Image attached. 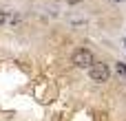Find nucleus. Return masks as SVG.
Wrapping results in <instances>:
<instances>
[{
    "label": "nucleus",
    "mask_w": 126,
    "mask_h": 121,
    "mask_svg": "<svg viewBox=\"0 0 126 121\" xmlns=\"http://www.w3.org/2000/svg\"><path fill=\"white\" fill-rule=\"evenodd\" d=\"M89 77H91L93 82H97V84H104V82H109V77H111V68H109L106 64H102V62H95V64L89 68Z\"/></svg>",
    "instance_id": "1"
},
{
    "label": "nucleus",
    "mask_w": 126,
    "mask_h": 121,
    "mask_svg": "<svg viewBox=\"0 0 126 121\" xmlns=\"http://www.w3.org/2000/svg\"><path fill=\"white\" fill-rule=\"evenodd\" d=\"M73 64L80 66V68H91V66L95 64L93 53H91L89 48H78V51L73 53Z\"/></svg>",
    "instance_id": "2"
},
{
    "label": "nucleus",
    "mask_w": 126,
    "mask_h": 121,
    "mask_svg": "<svg viewBox=\"0 0 126 121\" xmlns=\"http://www.w3.org/2000/svg\"><path fill=\"white\" fill-rule=\"evenodd\" d=\"M115 71H117V73H120V75H122V77L126 79V64H122V62H117V64H115Z\"/></svg>",
    "instance_id": "3"
},
{
    "label": "nucleus",
    "mask_w": 126,
    "mask_h": 121,
    "mask_svg": "<svg viewBox=\"0 0 126 121\" xmlns=\"http://www.w3.org/2000/svg\"><path fill=\"white\" fill-rule=\"evenodd\" d=\"M4 22H7V13H4V11H2V9H0V26H2V24H4Z\"/></svg>",
    "instance_id": "4"
},
{
    "label": "nucleus",
    "mask_w": 126,
    "mask_h": 121,
    "mask_svg": "<svg viewBox=\"0 0 126 121\" xmlns=\"http://www.w3.org/2000/svg\"><path fill=\"white\" fill-rule=\"evenodd\" d=\"M66 2H69V4H80L82 0H66Z\"/></svg>",
    "instance_id": "5"
},
{
    "label": "nucleus",
    "mask_w": 126,
    "mask_h": 121,
    "mask_svg": "<svg viewBox=\"0 0 126 121\" xmlns=\"http://www.w3.org/2000/svg\"><path fill=\"white\" fill-rule=\"evenodd\" d=\"M115 2H124V0H115Z\"/></svg>",
    "instance_id": "6"
},
{
    "label": "nucleus",
    "mask_w": 126,
    "mask_h": 121,
    "mask_svg": "<svg viewBox=\"0 0 126 121\" xmlns=\"http://www.w3.org/2000/svg\"><path fill=\"white\" fill-rule=\"evenodd\" d=\"M124 48H126V40H124Z\"/></svg>",
    "instance_id": "7"
}]
</instances>
